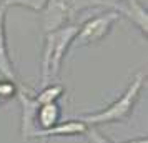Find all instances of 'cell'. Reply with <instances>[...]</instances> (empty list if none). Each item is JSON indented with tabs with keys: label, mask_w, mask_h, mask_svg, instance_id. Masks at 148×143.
Wrapping results in <instances>:
<instances>
[{
	"label": "cell",
	"mask_w": 148,
	"mask_h": 143,
	"mask_svg": "<svg viewBox=\"0 0 148 143\" xmlns=\"http://www.w3.org/2000/svg\"><path fill=\"white\" fill-rule=\"evenodd\" d=\"M145 80H147V73L143 70L136 72L132 77V80L127 85V88L123 90V93L113 103H110L108 107H105L100 112L82 115L80 120L87 127H100V125L127 122L128 118L132 116V113L135 110V105H136L138 98H140L141 90L145 87Z\"/></svg>",
	"instance_id": "obj_1"
},
{
	"label": "cell",
	"mask_w": 148,
	"mask_h": 143,
	"mask_svg": "<svg viewBox=\"0 0 148 143\" xmlns=\"http://www.w3.org/2000/svg\"><path fill=\"white\" fill-rule=\"evenodd\" d=\"M85 136L88 138L90 143H115L112 140H108L105 135H101L95 127H88V131L85 133ZM123 143H148V138L147 136H138V138H133V140H128V142Z\"/></svg>",
	"instance_id": "obj_11"
},
{
	"label": "cell",
	"mask_w": 148,
	"mask_h": 143,
	"mask_svg": "<svg viewBox=\"0 0 148 143\" xmlns=\"http://www.w3.org/2000/svg\"><path fill=\"white\" fill-rule=\"evenodd\" d=\"M78 27L70 23L53 32L45 34L43 40V52H42V70H40V83L48 85L53 83L60 73L62 62L67 55L68 48L72 47L73 37Z\"/></svg>",
	"instance_id": "obj_2"
},
{
	"label": "cell",
	"mask_w": 148,
	"mask_h": 143,
	"mask_svg": "<svg viewBox=\"0 0 148 143\" xmlns=\"http://www.w3.org/2000/svg\"><path fill=\"white\" fill-rule=\"evenodd\" d=\"M112 8L115 7L107 0H48L42 10V27L43 32H53L57 28L70 25V22L88 8Z\"/></svg>",
	"instance_id": "obj_3"
},
{
	"label": "cell",
	"mask_w": 148,
	"mask_h": 143,
	"mask_svg": "<svg viewBox=\"0 0 148 143\" xmlns=\"http://www.w3.org/2000/svg\"><path fill=\"white\" fill-rule=\"evenodd\" d=\"M107 2H110V3L115 7V10L120 14V0H107Z\"/></svg>",
	"instance_id": "obj_14"
},
{
	"label": "cell",
	"mask_w": 148,
	"mask_h": 143,
	"mask_svg": "<svg viewBox=\"0 0 148 143\" xmlns=\"http://www.w3.org/2000/svg\"><path fill=\"white\" fill-rule=\"evenodd\" d=\"M120 15L130 18L141 34H148V14L140 0H120Z\"/></svg>",
	"instance_id": "obj_8"
},
{
	"label": "cell",
	"mask_w": 148,
	"mask_h": 143,
	"mask_svg": "<svg viewBox=\"0 0 148 143\" xmlns=\"http://www.w3.org/2000/svg\"><path fill=\"white\" fill-rule=\"evenodd\" d=\"M118 18H120V14L116 10H107V12H101V14L88 18L87 22H83L78 27L73 37V42H72V47L80 48L98 43L110 34L113 23Z\"/></svg>",
	"instance_id": "obj_4"
},
{
	"label": "cell",
	"mask_w": 148,
	"mask_h": 143,
	"mask_svg": "<svg viewBox=\"0 0 148 143\" xmlns=\"http://www.w3.org/2000/svg\"><path fill=\"white\" fill-rule=\"evenodd\" d=\"M65 93V87L62 83H48V85H43V88L35 95V100L38 105H43V103H55L58 102Z\"/></svg>",
	"instance_id": "obj_10"
},
{
	"label": "cell",
	"mask_w": 148,
	"mask_h": 143,
	"mask_svg": "<svg viewBox=\"0 0 148 143\" xmlns=\"http://www.w3.org/2000/svg\"><path fill=\"white\" fill-rule=\"evenodd\" d=\"M48 0H2V3L5 7H25L30 8L34 12H42L43 7L47 5Z\"/></svg>",
	"instance_id": "obj_12"
},
{
	"label": "cell",
	"mask_w": 148,
	"mask_h": 143,
	"mask_svg": "<svg viewBox=\"0 0 148 143\" xmlns=\"http://www.w3.org/2000/svg\"><path fill=\"white\" fill-rule=\"evenodd\" d=\"M8 7L0 3V73L3 78H8L12 82H17V73H15L14 63L8 55V45H7V35H5V14Z\"/></svg>",
	"instance_id": "obj_7"
},
{
	"label": "cell",
	"mask_w": 148,
	"mask_h": 143,
	"mask_svg": "<svg viewBox=\"0 0 148 143\" xmlns=\"http://www.w3.org/2000/svg\"><path fill=\"white\" fill-rule=\"evenodd\" d=\"M17 100L20 103V138L22 140H37L38 128L35 123L38 103L34 95H30L25 88L18 87Z\"/></svg>",
	"instance_id": "obj_5"
},
{
	"label": "cell",
	"mask_w": 148,
	"mask_h": 143,
	"mask_svg": "<svg viewBox=\"0 0 148 143\" xmlns=\"http://www.w3.org/2000/svg\"><path fill=\"white\" fill-rule=\"evenodd\" d=\"M17 92H18L17 82H12L8 78H0V103L17 96Z\"/></svg>",
	"instance_id": "obj_13"
},
{
	"label": "cell",
	"mask_w": 148,
	"mask_h": 143,
	"mask_svg": "<svg viewBox=\"0 0 148 143\" xmlns=\"http://www.w3.org/2000/svg\"><path fill=\"white\" fill-rule=\"evenodd\" d=\"M88 131V127L82 122L80 118L67 120V122H58L55 127L42 131L37 136L38 143H48L50 138H60V136H85Z\"/></svg>",
	"instance_id": "obj_6"
},
{
	"label": "cell",
	"mask_w": 148,
	"mask_h": 143,
	"mask_svg": "<svg viewBox=\"0 0 148 143\" xmlns=\"http://www.w3.org/2000/svg\"><path fill=\"white\" fill-rule=\"evenodd\" d=\"M62 118V108L58 102L55 103H43L38 105L37 108V116H35V123H37V128H38V135L45 130L55 127L57 123L60 122Z\"/></svg>",
	"instance_id": "obj_9"
}]
</instances>
